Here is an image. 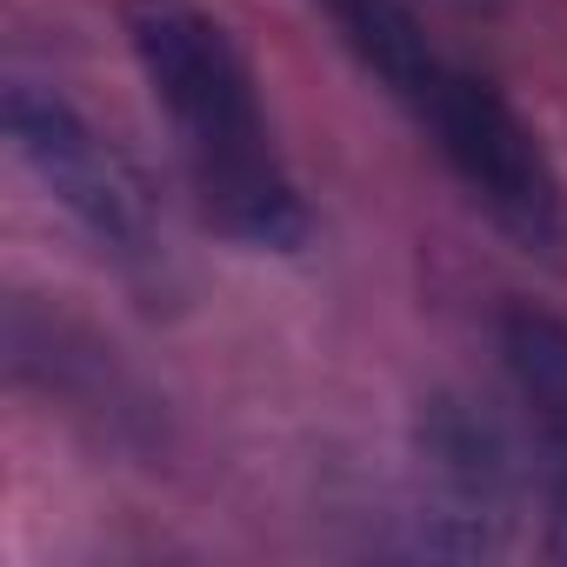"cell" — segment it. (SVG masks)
Listing matches in <instances>:
<instances>
[{
  "mask_svg": "<svg viewBox=\"0 0 567 567\" xmlns=\"http://www.w3.org/2000/svg\"><path fill=\"white\" fill-rule=\"evenodd\" d=\"M121 28L154 107L174 127L200 214L240 247L295 254L308 240V200L274 147L240 41L200 0H121Z\"/></svg>",
  "mask_w": 567,
  "mask_h": 567,
  "instance_id": "1",
  "label": "cell"
},
{
  "mask_svg": "<svg viewBox=\"0 0 567 567\" xmlns=\"http://www.w3.org/2000/svg\"><path fill=\"white\" fill-rule=\"evenodd\" d=\"M394 101L414 114V127L441 147L454 181L487 207V220L507 240H520L540 260H567V181L540 134L487 81L434 54Z\"/></svg>",
  "mask_w": 567,
  "mask_h": 567,
  "instance_id": "2",
  "label": "cell"
},
{
  "mask_svg": "<svg viewBox=\"0 0 567 567\" xmlns=\"http://www.w3.org/2000/svg\"><path fill=\"white\" fill-rule=\"evenodd\" d=\"M8 141L21 167L54 194L61 214H74L114 260L141 267L161 254V214L141 181V167L54 87L41 81H8Z\"/></svg>",
  "mask_w": 567,
  "mask_h": 567,
  "instance_id": "3",
  "label": "cell"
},
{
  "mask_svg": "<svg viewBox=\"0 0 567 567\" xmlns=\"http://www.w3.org/2000/svg\"><path fill=\"white\" fill-rule=\"evenodd\" d=\"M501 361H507V381L527 401L540 441L554 447V461L567 474V321L534 301H514L501 315Z\"/></svg>",
  "mask_w": 567,
  "mask_h": 567,
  "instance_id": "4",
  "label": "cell"
}]
</instances>
